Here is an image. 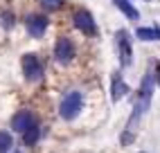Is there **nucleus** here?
<instances>
[{"label": "nucleus", "mask_w": 160, "mask_h": 153, "mask_svg": "<svg viewBox=\"0 0 160 153\" xmlns=\"http://www.w3.org/2000/svg\"><path fill=\"white\" fill-rule=\"evenodd\" d=\"M151 97H153V72L149 70L147 74H144V79H142V86H140V95H138V101H135V106H133V115H131V119H129V133H133L135 131V126H138V122L142 119V115L149 111V106H151Z\"/></svg>", "instance_id": "f257e3e1"}, {"label": "nucleus", "mask_w": 160, "mask_h": 153, "mask_svg": "<svg viewBox=\"0 0 160 153\" xmlns=\"http://www.w3.org/2000/svg\"><path fill=\"white\" fill-rule=\"evenodd\" d=\"M81 108H83V95H81L79 90H70V92L61 99L59 113H61L63 119H74V117L81 113Z\"/></svg>", "instance_id": "f03ea898"}, {"label": "nucleus", "mask_w": 160, "mask_h": 153, "mask_svg": "<svg viewBox=\"0 0 160 153\" xmlns=\"http://www.w3.org/2000/svg\"><path fill=\"white\" fill-rule=\"evenodd\" d=\"M115 47H117V57H120L122 65L129 68L133 52H131V38H129V32L126 29H117L115 32Z\"/></svg>", "instance_id": "7ed1b4c3"}, {"label": "nucleus", "mask_w": 160, "mask_h": 153, "mask_svg": "<svg viewBox=\"0 0 160 153\" xmlns=\"http://www.w3.org/2000/svg\"><path fill=\"white\" fill-rule=\"evenodd\" d=\"M20 65H23V74L27 81H38L41 76H43V65H41L38 57L36 54H23V59H20Z\"/></svg>", "instance_id": "20e7f679"}, {"label": "nucleus", "mask_w": 160, "mask_h": 153, "mask_svg": "<svg viewBox=\"0 0 160 153\" xmlns=\"http://www.w3.org/2000/svg\"><path fill=\"white\" fill-rule=\"evenodd\" d=\"M74 27H77L81 34L86 36H97V23H95V18L90 12H86V9H79L77 14H74Z\"/></svg>", "instance_id": "39448f33"}, {"label": "nucleus", "mask_w": 160, "mask_h": 153, "mask_svg": "<svg viewBox=\"0 0 160 153\" xmlns=\"http://www.w3.org/2000/svg\"><path fill=\"white\" fill-rule=\"evenodd\" d=\"M54 57L59 63L63 65H68L72 59H74V45H72V41L68 36H59L57 41V45H54Z\"/></svg>", "instance_id": "423d86ee"}, {"label": "nucleus", "mask_w": 160, "mask_h": 153, "mask_svg": "<svg viewBox=\"0 0 160 153\" xmlns=\"http://www.w3.org/2000/svg\"><path fill=\"white\" fill-rule=\"evenodd\" d=\"M25 27H27V32H29V36L41 38V36L45 34V29H48V18L41 16V14H32V16H27V20H25Z\"/></svg>", "instance_id": "0eeeda50"}, {"label": "nucleus", "mask_w": 160, "mask_h": 153, "mask_svg": "<svg viewBox=\"0 0 160 153\" xmlns=\"http://www.w3.org/2000/svg\"><path fill=\"white\" fill-rule=\"evenodd\" d=\"M34 122L36 119H34V115H32L29 111H18L14 115V119H12V126H14V131H18V133H25Z\"/></svg>", "instance_id": "6e6552de"}, {"label": "nucleus", "mask_w": 160, "mask_h": 153, "mask_svg": "<svg viewBox=\"0 0 160 153\" xmlns=\"http://www.w3.org/2000/svg\"><path fill=\"white\" fill-rule=\"evenodd\" d=\"M126 92H129V86L124 83L122 74H113V79H111V99L120 101V99H124Z\"/></svg>", "instance_id": "1a4fd4ad"}, {"label": "nucleus", "mask_w": 160, "mask_h": 153, "mask_svg": "<svg viewBox=\"0 0 160 153\" xmlns=\"http://www.w3.org/2000/svg\"><path fill=\"white\" fill-rule=\"evenodd\" d=\"M38 137H41V126L34 122L25 133H23V142H25V146H34L36 142H38Z\"/></svg>", "instance_id": "9d476101"}, {"label": "nucleus", "mask_w": 160, "mask_h": 153, "mask_svg": "<svg viewBox=\"0 0 160 153\" xmlns=\"http://www.w3.org/2000/svg\"><path fill=\"white\" fill-rule=\"evenodd\" d=\"M113 2H115V7H117V9H122V12L129 16L131 20H140V12H138V9L129 2V0H113Z\"/></svg>", "instance_id": "9b49d317"}, {"label": "nucleus", "mask_w": 160, "mask_h": 153, "mask_svg": "<svg viewBox=\"0 0 160 153\" xmlns=\"http://www.w3.org/2000/svg\"><path fill=\"white\" fill-rule=\"evenodd\" d=\"M135 36L140 41H158L160 38V29H153V27H138L135 29Z\"/></svg>", "instance_id": "f8f14e48"}, {"label": "nucleus", "mask_w": 160, "mask_h": 153, "mask_svg": "<svg viewBox=\"0 0 160 153\" xmlns=\"http://www.w3.org/2000/svg\"><path fill=\"white\" fill-rule=\"evenodd\" d=\"M12 146H14V140H12V135H9L7 131H0V153H7Z\"/></svg>", "instance_id": "ddd939ff"}, {"label": "nucleus", "mask_w": 160, "mask_h": 153, "mask_svg": "<svg viewBox=\"0 0 160 153\" xmlns=\"http://www.w3.org/2000/svg\"><path fill=\"white\" fill-rule=\"evenodd\" d=\"M63 5V0H41V7L45 12H57V9Z\"/></svg>", "instance_id": "4468645a"}, {"label": "nucleus", "mask_w": 160, "mask_h": 153, "mask_svg": "<svg viewBox=\"0 0 160 153\" xmlns=\"http://www.w3.org/2000/svg\"><path fill=\"white\" fill-rule=\"evenodd\" d=\"M2 25L5 27H12L14 25V16L12 14H2Z\"/></svg>", "instance_id": "2eb2a0df"}, {"label": "nucleus", "mask_w": 160, "mask_h": 153, "mask_svg": "<svg viewBox=\"0 0 160 153\" xmlns=\"http://www.w3.org/2000/svg\"><path fill=\"white\" fill-rule=\"evenodd\" d=\"M158 81H160V70H158Z\"/></svg>", "instance_id": "dca6fc26"}, {"label": "nucleus", "mask_w": 160, "mask_h": 153, "mask_svg": "<svg viewBox=\"0 0 160 153\" xmlns=\"http://www.w3.org/2000/svg\"><path fill=\"white\" fill-rule=\"evenodd\" d=\"M14 153H18V151H14Z\"/></svg>", "instance_id": "f3484780"}]
</instances>
